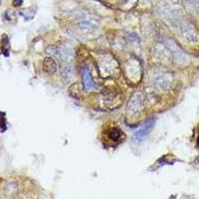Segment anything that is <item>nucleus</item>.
<instances>
[{
  "mask_svg": "<svg viewBox=\"0 0 199 199\" xmlns=\"http://www.w3.org/2000/svg\"><path fill=\"white\" fill-rule=\"evenodd\" d=\"M74 76V70L69 63H64L62 68V78L64 82H69Z\"/></svg>",
  "mask_w": 199,
  "mask_h": 199,
  "instance_id": "obj_9",
  "label": "nucleus"
},
{
  "mask_svg": "<svg viewBox=\"0 0 199 199\" xmlns=\"http://www.w3.org/2000/svg\"><path fill=\"white\" fill-rule=\"evenodd\" d=\"M163 44L167 48L171 57L173 58V60H174L175 62H177L178 64H186V63L188 62L189 58L187 57V55L183 52V50L181 49L172 39L165 38L163 40Z\"/></svg>",
  "mask_w": 199,
  "mask_h": 199,
  "instance_id": "obj_2",
  "label": "nucleus"
},
{
  "mask_svg": "<svg viewBox=\"0 0 199 199\" xmlns=\"http://www.w3.org/2000/svg\"><path fill=\"white\" fill-rule=\"evenodd\" d=\"M43 69L47 74H54L57 70V65L56 62L53 60V58L51 57H47L45 58L44 62H43Z\"/></svg>",
  "mask_w": 199,
  "mask_h": 199,
  "instance_id": "obj_8",
  "label": "nucleus"
},
{
  "mask_svg": "<svg viewBox=\"0 0 199 199\" xmlns=\"http://www.w3.org/2000/svg\"><path fill=\"white\" fill-rule=\"evenodd\" d=\"M153 86L159 91H167L170 88L172 80H171L170 75L163 74V75H158L153 79L152 81Z\"/></svg>",
  "mask_w": 199,
  "mask_h": 199,
  "instance_id": "obj_6",
  "label": "nucleus"
},
{
  "mask_svg": "<svg viewBox=\"0 0 199 199\" xmlns=\"http://www.w3.org/2000/svg\"><path fill=\"white\" fill-rule=\"evenodd\" d=\"M83 82H84L85 90L87 91H90L94 89V88H97V86H96L94 81H93L92 77H91L90 70L87 65H85L84 68H83Z\"/></svg>",
  "mask_w": 199,
  "mask_h": 199,
  "instance_id": "obj_7",
  "label": "nucleus"
},
{
  "mask_svg": "<svg viewBox=\"0 0 199 199\" xmlns=\"http://www.w3.org/2000/svg\"><path fill=\"white\" fill-rule=\"evenodd\" d=\"M154 127V120H148L147 123L143 125V127L138 130L137 132H135L132 135V142L135 143H140L144 140L145 137L149 135V132H152V127Z\"/></svg>",
  "mask_w": 199,
  "mask_h": 199,
  "instance_id": "obj_4",
  "label": "nucleus"
},
{
  "mask_svg": "<svg viewBox=\"0 0 199 199\" xmlns=\"http://www.w3.org/2000/svg\"><path fill=\"white\" fill-rule=\"evenodd\" d=\"M143 108V96L142 93H135L127 103V112L130 115H135L140 113Z\"/></svg>",
  "mask_w": 199,
  "mask_h": 199,
  "instance_id": "obj_3",
  "label": "nucleus"
},
{
  "mask_svg": "<svg viewBox=\"0 0 199 199\" xmlns=\"http://www.w3.org/2000/svg\"><path fill=\"white\" fill-rule=\"evenodd\" d=\"M128 40L132 42H135V43H138L140 42V38L137 37V35L135 33H130L128 35Z\"/></svg>",
  "mask_w": 199,
  "mask_h": 199,
  "instance_id": "obj_11",
  "label": "nucleus"
},
{
  "mask_svg": "<svg viewBox=\"0 0 199 199\" xmlns=\"http://www.w3.org/2000/svg\"><path fill=\"white\" fill-rule=\"evenodd\" d=\"M22 0H14V2H13V4L15 5V6H20V5L22 4Z\"/></svg>",
  "mask_w": 199,
  "mask_h": 199,
  "instance_id": "obj_12",
  "label": "nucleus"
},
{
  "mask_svg": "<svg viewBox=\"0 0 199 199\" xmlns=\"http://www.w3.org/2000/svg\"><path fill=\"white\" fill-rule=\"evenodd\" d=\"M78 19V23L81 28L86 29V30H95L99 27V22L96 19L89 18L87 17V15L80 12L79 15L77 17Z\"/></svg>",
  "mask_w": 199,
  "mask_h": 199,
  "instance_id": "obj_5",
  "label": "nucleus"
},
{
  "mask_svg": "<svg viewBox=\"0 0 199 199\" xmlns=\"http://www.w3.org/2000/svg\"><path fill=\"white\" fill-rule=\"evenodd\" d=\"M109 137L112 140H118L120 137V130L117 127L112 128V130H110Z\"/></svg>",
  "mask_w": 199,
  "mask_h": 199,
  "instance_id": "obj_10",
  "label": "nucleus"
},
{
  "mask_svg": "<svg viewBox=\"0 0 199 199\" xmlns=\"http://www.w3.org/2000/svg\"><path fill=\"white\" fill-rule=\"evenodd\" d=\"M168 18H169L171 24L174 25L179 34L185 40H187L190 43H196L199 40V33L192 24H190L189 22L185 21V20L176 18L173 15H170Z\"/></svg>",
  "mask_w": 199,
  "mask_h": 199,
  "instance_id": "obj_1",
  "label": "nucleus"
}]
</instances>
